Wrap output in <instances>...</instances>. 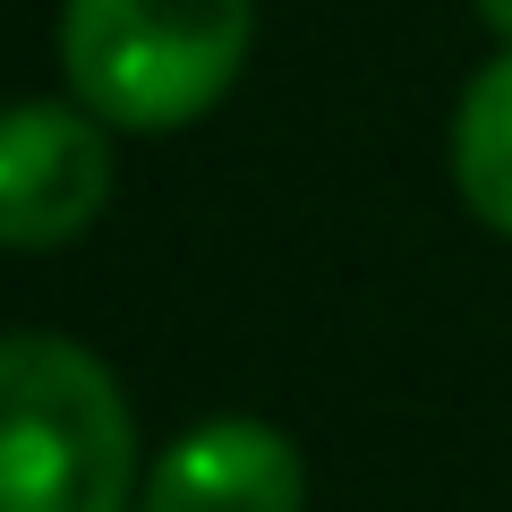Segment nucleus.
I'll return each mask as SVG.
<instances>
[{"instance_id": "obj_3", "label": "nucleus", "mask_w": 512, "mask_h": 512, "mask_svg": "<svg viewBox=\"0 0 512 512\" xmlns=\"http://www.w3.org/2000/svg\"><path fill=\"white\" fill-rule=\"evenodd\" d=\"M111 205V137L86 103H18L0 128V239L26 256L69 248Z\"/></svg>"}, {"instance_id": "obj_4", "label": "nucleus", "mask_w": 512, "mask_h": 512, "mask_svg": "<svg viewBox=\"0 0 512 512\" xmlns=\"http://www.w3.org/2000/svg\"><path fill=\"white\" fill-rule=\"evenodd\" d=\"M308 504V461L274 419L222 410L171 436L146 470L137 512H299Z\"/></svg>"}, {"instance_id": "obj_1", "label": "nucleus", "mask_w": 512, "mask_h": 512, "mask_svg": "<svg viewBox=\"0 0 512 512\" xmlns=\"http://www.w3.org/2000/svg\"><path fill=\"white\" fill-rule=\"evenodd\" d=\"M137 419L128 393L69 333H9L0 342V512H128Z\"/></svg>"}, {"instance_id": "obj_6", "label": "nucleus", "mask_w": 512, "mask_h": 512, "mask_svg": "<svg viewBox=\"0 0 512 512\" xmlns=\"http://www.w3.org/2000/svg\"><path fill=\"white\" fill-rule=\"evenodd\" d=\"M470 9H478V18H487V26H495V35H504V43H512V0H470Z\"/></svg>"}, {"instance_id": "obj_2", "label": "nucleus", "mask_w": 512, "mask_h": 512, "mask_svg": "<svg viewBox=\"0 0 512 512\" xmlns=\"http://www.w3.org/2000/svg\"><path fill=\"white\" fill-rule=\"evenodd\" d=\"M256 0H60V77L103 128L163 137L239 86Z\"/></svg>"}, {"instance_id": "obj_5", "label": "nucleus", "mask_w": 512, "mask_h": 512, "mask_svg": "<svg viewBox=\"0 0 512 512\" xmlns=\"http://www.w3.org/2000/svg\"><path fill=\"white\" fill-rule=\"evenodd\" d=\"M453 188L495 239H512V43L453 103Z\"/></svg>"}]
</instances>
